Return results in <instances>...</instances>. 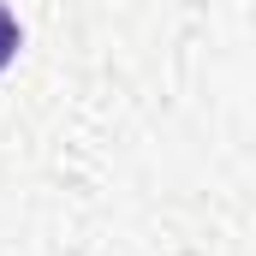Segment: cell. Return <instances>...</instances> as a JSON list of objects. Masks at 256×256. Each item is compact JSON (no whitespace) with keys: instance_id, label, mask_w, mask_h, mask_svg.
<instances>
[{"instance_id":"obj_1","label":"cell","mask_w":256,"mask_h":256,"mask_svg":"<svg viewBox=\"0 0 256 256\" xmlns=\"http://www.w3.org/2000/svg\"><path fill=\"white\" fill-rule=\"evenodd\" d=\"M18 48H24V30H18V18L0 6V72L12 66V54H18Z\"/></svg>"}]
</instances>
